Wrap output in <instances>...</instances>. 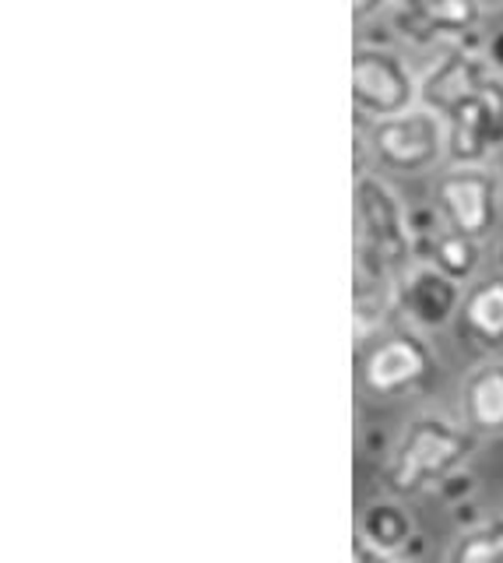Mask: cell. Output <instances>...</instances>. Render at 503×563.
I'll list each match as a JSON object with an SVG mask.
<instances>
[{"mask_svg": "<svg viewBox=\"0 0 503 563\" xmlns=\"http://www.w3.org/2000/svg\"><path fill=\"white\" fill-rule=\"evenodd\" d=\"M367 145L391 173H423L447 155V120L426 106H415L409 113L373 120Z\"/></svg>", "mask_w": 503, "mask_h": 563, "instance_id": "obj_3", "label": "cell"}, {"mask_svg": "<svg viewBox=\"0 0 503 563\" xmlns=\"http://www.w3.org/2000/svg\"><path fill=\"white\" fill-rule=\"evenodd\" d=\"M433 205L450 229L472 240H490L500 222V180L482 166H450L437 180Z\"/></svg>", "mask_w": 503, "mask_h": 563, "instance_id": "obj_5", "label": "cell"}, {"mask_svg": "<svg viewBox=\"0 0 503 563\" xmlns=\"http://www.w3.org/2000/svg\"><path fill=\"white\" fill-rule=\"evenodd\" d=\"M482 8H503V0H479Z\"/></svg>", "mask_w": 503, "mask_h": 563, "instance_id": "obj_20", "label": "cell"}, {"mask_svg": "<svg viewBox=\"0 0 503 563\" xmlns=\"http://www.w3.org/2000/svg\"><path fill=\"white\" fill-rule=\"evenodd\" d=\"M433 374V352L415 331H388L362 356V384L373 395L391 398L420 387Z\"/></svg>", "mask_w": 503, "mask_h": 563, "instance_id": "obj_6", "label": "cell"}, {"mask_svg": "<svg viewBox=\"0 0 503 563\" xmlns=\"http://www.w3.org/2000/svg\"><path fill=\"white\" fill-rule=\"evenodd\" d=\"M398 310V275L362 254H353V317L359 334H367Z\"/></svg>", "mask_w": 503, "mask_h": 563, "instance_id": "obj_10", "label": "cell"}, {"mask_svg": "<svg viewBox=\"0 0 503 563\" xmlns=\"http://www.w3.org/2000/svg\"><path fill=\"white\" fill-rule=\"evenodd\" d=\"M391 4V0H353V22H359V25H367V22H373V18L384 11Z\"/></svg>", "mask_w": 503, "mask_h": 563, "instance_id": "obj_17", "label": "cell"}, {"mask_svg": "<svg viewBox=\"0 0 503 563\" xmlns=\"http://www.w3.org/2000/svg\"><path fill=\"white\" fill-rule=\"evenodd\" d=\"M415 261H429V264H437L440 272H447L450 278L468 282L482 264V240H472V236L458 233V229L444 225L437 236L415 240Z\"/></svg>", "mask_w": 503, "mask_h": 563, "instance_id": "obj_12", "label": "cell"}, {"mask_svg": "<svg viewBox=\"0 0 503 563\" xmlns=\"http://www.w3.org/2000/svg\"><path fill=\"white\" fill-rule=\"evenodd\" d=\"M461 303H465L461 282L450 278L429 261H415L398 278V310H402V317L412 328L437 331L461 310Z\"/></svg>", "mask_w": 503, "mask_h": 563, "instance_id": "obj_8", "label": "cell"}, {"mask_svg": "<svg viewBox=\"0 0 503 563\" xmlns=\"http://www.w3.org/2000/svg\"><path fill=\"white\" fill-rule=\"evenodd\" d=\"M353 106L370 120H388L420 106L409 64L388 46H356L353 53Z\"/></svg>", "mask_w": 503, "mask_h": 563, "instance_id": "obj_4", "label": "cell"}, {"mask_svg": "<svg viewBox=\"0 0 503 563\" xmlns=\"http://www.w3.org/2000/svg\"><path fill=\"white\" fill-rule=\"evenodd\" d=\"M468 451H472V437L465 430L429 416L415 419L391 462V486L405 493L423 489L426 483H437L447 472H455Z\"/></svg>", "mask_w": 503, "mask_h": 563, "instance_id": "obj_2", "label": "cell"}, {"mask_svg": "<svg viewBox=\"0 0 503 563\" xmlns=\"http://www.w3.org/2000/svg\"><path fill=\"white\" fill-rule=\"evenodd\" d=\"M482 49H485V57H490V64L503 75V29H496V32L490 35V40H485Z\"/></svg>", "mask_w": 503, "mask_h": 563, "instance_id": "obj_18", "label": "cell"}, {"mask_svg": "<svg viewBox=\"0 0 503 563\" xmlns=\"http://www.w3.org/2000/svg\"><path fill=\"white\" fill-rule=\"evenodd\" d=\"M493 75H500V70L490 64L485 49L458 43V46H450L444 57L429 67V75L420 81V106H426V110L440 117H450L458 106L476 99Z\"/></svg>", "mask_w": 503, "mask_h": 563, "instance_id": "obj_7", "label": "cell"}, {"mask_svg": "<svg viewBox=\"0 0 503 563\" xmlns=\"http://www.w3.org/2000/svg\"><path fill=\"white\" fill-rule=\"evenodd\" d=\"M444 120H447V155L455 166H482V158L496 152L490 128H485L479 96L458 106V110Z\"/></svg>", "mask_w": 503, "mask_h": 563, "instance_id": "obj_11", "label": "cell"}, {"mask_svg": "<svg viewBox=\"0 0 503 563\" xmlns=\"http://www.w3.org/2000/svg\"><path fill=\"white\" fill-rule=\"evenodd\" d=\"M479 106H482V117H485V128H490L493 145L503 148V78L500 75L485 81V88L479 92Z\"/></svg>", "mask_w": 503, "mask_h": 563, "instance_id": "obj_16", "label": "cell"}, {"mask_svg": "<svg viewBox=\"0 0 503 563\" xmlns=\"http://www.w3.org/2000/svg\"><path fill=\"white\" fill-rule=\"evenodd\" d=\"M461 321H465L468 334L479 339L482 345L503 342V275L482 278L465 292Z\"/></svg>", "mask_w": 503, "mask_h": 563, "instance_id": "obj_14", "label": "cell"}, {"mask_svg": "<svg viewBox=\"0 0 503 563\" xmlns=\"http://www.w3.org/2000/svg\"><path fill=\"white\" fill-rule=\"evenodd\" d=\"M402 278L415 261L409 211L373 173H356V251Z\"/></svg>", "mask_w": 503, "mask_h": 563, "instance_id": "obj_1", "label": "cell"}, {"mask_svg": "<svg viewBox=\"0 0 503 563\" xmlns=\"http://www.w3.org/2000/svg\"><path fill=\"white\" fill-rule=\"evenodd\" d=\"M496 261H500V268H503V240H500V251H496Z\"/></svg>", "mask_w": 503, "mask_h": 563, "instance_id": "obj_21", "label": "cell"}, {"mask_svg": "<svg viewBox=\"0 0 503 563\" xmlns=\"http://www.w3.org/2000/svg\"><path fill=\"white\" fill-rule=\"evenodd\" d=\"M356 563H394V560H388L380 550H373L370 539H359L356 542Z\"/></svg>", "mask_w": 503, "mask_h": 563, "instance_id": "obj_19", "label": "cell"}, {"mask_svg": "<svg viewBox=\"0 0 503 563\" xmlns=\"http://www.w3.org/2000/svg\"><path fill=\"white\" fill-rule=\"evenodd\" d=\"M482 11L479 0H398L394 29L412 46H433L472 32Z\"/></svg>", "mask_w": 503, "mask_h": 563, "instance_id": "obj_9", "label": "cell"}, {"mask_svg": "<svg viewBox=\"0 0 503 563\" xmlns=\"http://www.w3.org/2000/svg\"><path fill=\"white\" fill-rule=\"evenodd\" d=\"M450 563H503V521H490L468 532Z\"/></svg>", "mask_w": 503, "mask_h": 563, "instance_id": "obj_15", "label": "cell"}, {"mask_svg": "<svg viewBox=\"0 0 503 563\" xmlns=\"http://www.w3.org/2000/svg\"><path fill=\"white\" fill-rule=\"evenodd\" d=\"M465 419L479 433H503V363H482L465 380Z\"/></svg>", "mask_w": 503, "mask_h": 563, "instance_id": "obj_13", "label": "cell"}]
</instances>
